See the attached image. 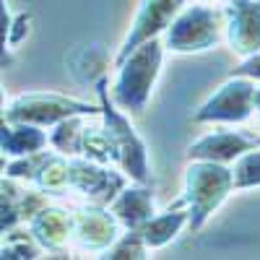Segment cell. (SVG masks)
<instances>
[{
    "mask_svg": "<svg viewBox=\"0 0 260 260\" xmlns=\"http://www.w3.org/2000/svg\"><path fill=\"white\" fill-rule=\"evenodd\" d=\"M156 65H159V45L148 42V45L130 57V62L120 73L117 83V102L122 107H133L136 112H141L143 99L148 94V86L156 76Z\"/></svg>",
    "mask_w": 260,
    "mask_h": 260,
    "instance_id": "cell-1",
    "label": "cell"
},
{
    "mask_svg": "<svg viewBox=\"0 0 260 260\" xmlns=\"http://www.w3.org/2000/svg\"><path fill=\"white\" fill-rule=\"evenodd\" d=\"M177 3L180 0H151V8H143L141 11V16H138V26H136V34L127 39V45H125V50H122V57L130 52V45H136L138 39H146L148 37V31L154 34L156 29H161V24L164 21H159V16H169V11H175L177 8Z\"/></svg>",
    "mask_w": 260,
    "mask_h": 260,
    "instance_id": "cell-2",
    "label": "cell"
}]
</instances>
